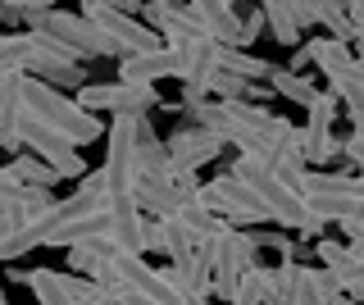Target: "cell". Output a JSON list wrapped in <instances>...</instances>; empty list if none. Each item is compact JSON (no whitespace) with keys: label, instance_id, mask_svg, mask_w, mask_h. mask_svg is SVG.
<instances>
[{"label":"cell","instance_id":"cell-29","mask_svg":"<svg viewBox=\"0 0 364 305\" xmlns=\"http://www.w3.org/2000/svg\"><path fill=\"white\" fill-rule=\"evenodd\" d=\"M341 155H346L350 164H360V168H364V132H350V137L341 141Z\"/></svg>","mask_w":364,"mask_h":305},{"label":"cell","instance_id":"cell-34","mask_svg":"<svg viewBox=\"0 0 364 305\" xmlns=\"http://www.w3.org/2000/svg\"><path fill=\"white\" fill-rule=\"evenodd\" d=\"M264 305H287V301H264Z\"/></svg>","mask_w":364,"mask_h":305},{"label":"cell","instance_id":"cell-17","mask_svg":"<svg viewBox=\"0 0 364 305\" xmlns=\"http://www.w3.org/2000/svg\"><path fill=\"white\" fill-rule=\"evenodd\" d=\"M136 173L146 178H173V155H168V141H159V132L151 128V119L136 114Z\"/></svg>","mask_w":364,"mask_h":305},{"label":"cell","instance_id":"cell-8","mask_svg":"<svg viewBox=\"0 0 364 305\" xmlns=\"http://www.w3.org/2000/svg\"><path fill=\"white\" fill-rule=\"evenodd\" d=\"M105 191L109 196H128L136 191V114H114L109 123V146H105Z\"/></svg>","mask_w":364,"mask_h":305},{"label":"cell","instance_id":"cell-19","mask_svg":"<svg viewBox=\"0 0 364 305\" xmlns=\"http://www.w3.org/2000/svg\"><path fill=\"white\" fill-rule=\"evenodd\" d=\"M136 200H141L146 214H155V219H173V214L187 205L182 200V191L173 187V178H136Z\"/></svg>","mask_w":364,"mask_h":305},{"label":"cell","instance_id":"cell-4","mask_svg":"<svg viewBox=\"0 0 364 305\" xmlns=\"http://www.w3.org/2000/svg\"><path fill=\"white\" fill-rule=\"evenodd\" d=\"M205 246H210V264H214L210 291L219 301H232V291L242 287L246 274L255 269V251H259L255 228H228L223 237H214V242H205Z\"/></svg>","mask_w":364,"mask_h":305},{"label":"cell","instance_id":"cell-10","mask_svg":"<svg viewBox=\"0 0 364 305\" xmlns=\"http://www.w3.org/2000/svg\"><path fill=\"white\" fill-rule=\"evenodd\" d=\"M310 119H305V160H310V168H323L333 155H341V141L333 137V123H337V109H341V96L333 92V87H318V96L310 100Z\"/></svg>","mask_w":364,"mask_h":305},{"label":"cell","instance_id":"cell-18","mask_svg":"<svg viewBox=\"0 0 364 305\" xmlns=\"http://www.w3.org/2000/svg\"><path fill=\"white\" fill-rule=\"evenodd\" d=\"M18 183L55 187V183H64V173H60L50 160H46V155H37V151H18V155H9L5 168H0V187H18Z\"/></svg>","mask_w":364,"mask_h":305},{"label":"cell","instance_id":"cell-7","mask_svg":"<svg viewBox=\"0 0 364 305\" xmlns=\"http://www.w3.org/2000/svg\"><path fill=\"white\" fill-rule=\"evenodd\" d=\"M23 146H28V151H37V155H46V160H50L55 168H60L64 178H87L91 168H87V160L82 155H77V137H68L64 128H55V123H46L41 114H23Z\"/></svg>","mask_w":364,"mask_h":305},{"label":"cell","instance_id":"cell-27","mask_svg":"<svg viewBox=\"0 0 364 305\" xmlns=\"http://www.w3.org/2000/svg\"><path fill=\"white\" fill-rule=\"evenodd\" d=\"M296 305H333L323 296V287H318V269H310V264L296 269Z\"/></svg>","mask_w":364,"mask_h":305},{"label":"cell","instance_id":"cell-25","mask_svg":"<svg viewBox=\"0 0 364 305\" xmlns=\"http://www.w3.org/2000/svg\"><path fill=\"white\" fill-rule=\"evenodd\" d=\"M305 200H310V210L323 223H341L360 210V196H337V191H314V196H305Z\"/></svg>","mask_w":364,"mask_h":305},{"label":"cell","instance_id":"cell-12","mask_svg":"<svg viewBox=\"0 0 364 305\" xmlns=\"http://www.w3.org/2000/svg\"><path fill=\"white\" fill-rule=\"evenodd\" d=\"M223 146H228L223 132L205 128V123H191V128H178L168 137V155H173V168H200V164L219 160Z\"/></svg>","mask_w":364,"mask_h":305},{"label":"cell","instance_id":"cell-20","mask_svg":"<svg viewBox=\"0 0 364 305\" xmlns=\"http://www.w3.org/2000/svg\"><path fill=\"white\" fill-rule=\"evenodd\" d=\"M173 219H178V223H182V228H187L191 237H196L200 246H205V242H214V237H223L228 228H232V223H228V219H223V214L214 210V205H205V200H187V205H182V210L173 214Z\"/></svg>","mask_w":364,"mask_h":305},{"label":"cell","instance_id":"cell-15","mask_svg":"<svg viewBox=\"0 0 364 305\" xmlns=\"http://www.w3.org/2000/svg\"><path fill=\"white\" fill-rule=\"evenodd\" d=\"M191 14L223 46H242V9H237V0H191Z\"/></svg>","mask_w":364,"mask_h":305},{"label":"cell","instance_id":"cell-32","mask_svg":"<svg viewBox=\"0 0 364 305\" xmlns=\"http://www.w3.org/2000/svg\"><path fill=\"white\" fill-rule=\"evenodd\" d=\"M91 305H119V301H114V296H100V301H91Z\"/></svg>","mask_w":364,"mask_h":305},{"label":"cell","instance_id":"cell-33","mask_svg":"<svg viewBox=\"0 0 364 305\" xmlns=\"http://www.w3.org/2000/svg\"><path fill=\"white\" fill-rule=\"evenodd\" d=\"M360 214H364V187H360Z\"/></svg>","mask_w":364,"mask_h":305},{"label":"cell","instance_id":"cell-28","mask_svg":"<svg viewBox=\"0 0 364 305\" xmlns=\"http://www.w3.org/2000/svg\"><path fill=\"white\" fill-rule=\"evenodd\" d=\"M228 305H264V291H259V282L246 274V282L232 291V301H228Z\"/></svg>","mask_w":364,"mask_h":305},{"label":"cell","instance_id":"cell-22","mask_svg":"<svg viewBox=\"0 0 364 305\" xmlns=\"http://www.w3.org/2000/svg\"><path fill=\"white\" fill-rule=\"evenodd\" d=\"M219 69L242 73V77H250V82H269V73L278 69V64H269V60H259V55H250L246 46H219Z\"/></svg>","mask_w":364,"mask_h":305},{"label":"cell","instance_id":"cell-26","mask_svg":"<svg viewBox=\"0 0 364 305\" xmlns=\"http://www.w3.org/2000/svg\"><path fill=\"white\" fill-rule=\"evenodd\" d=\"M250 87H255L250 77L219 69V73H214V82H210V96H214V100H242V96H250Z\"/></svg>","mask_w":364,"mask_h":305},{"label":"cell","instance_id":"cell-6","mask_svg":"<svg viewBox=\"0 0 364 305\" xmlns=\"http://www.w3.org/2000/svg\"><path fill=\"white\" fill-rule=\"evenodd\" d=\"M200 200L219 210L223 219L232 223V228H259L264 219H273L269 205L259 200V191L250 187L246 178H237L232 168H228V173H219L214 183H205V196H200Z\"/></svg>","mask_w":364,"mask_h":305},{"label":"cell","instance_id":"cell-16","mask_svg":"<svg viewBox=\"0 0 364 305\" xmlns=\"http://www.w3.org/2000/svg\"><path fill=\"white\" fill-rule=\"evenodd\" d=\"M32 41H37V37H32ZM28 73L41 77V82H50V87H60V92H82V87H87L82 60H64V55H50V50H41V46H37V55H32Z\"/></svg>","mask_w":364,"mask_h":305},{"label":"cell","instance_id":"cell-9","mask_svg":"<svg viewBox=\"0 0 364 305\" xmlns=\"http://www.w3.org/2000/svg\"><path fill=\"white\" fill-rule=\"evenodd\" d=\"M82 14L96 18V23L105 28L114 41H119V46H123V60H128V55H141V50H159V46H164V41H159L164 32H159V28L141 23L136 14H123V9L100 5V0H82Z\"/></svg>","mask_w":364,"mask_h":305},{"label":"cell","instance_id":"cell-21","mask_svg":"<svg viewBox=\"0 0 364 305\" xmlns=\"http://www.w3.org/2000/svg\"><path fill=\"white\" fill-rule=\"evenodd\" d=\"M109 228H114V219H109V205H105V210L82 214V219H68L64 228L50 237V246L68 251V246H82V242H96V237H109Z\"/></svg>","mask_w":364,"mask_h":305},{"label":"cell","instance_id":"cell-24","mask_svg":"<svg viewBox=\"0 0 364 305\" xmlns=\"http://www.w3.org/2000/svg\"><path fill=\"white\" fill-rule=\"evenodd\" d=\"M269 87H273L282 100H291V105H310V100L318 96V87L310 82V77H301L296 69H282V64L269 73Z\"/></svg>","mask_w":364,"mask_h":305},{"label":"cell","instance_id":"cell-35","mask_svg":"<svg viewBox=\"0 0 364 305\" xmlns=\"http://www.w3.org/2000/svg\"><path fill=\"white\" fill-rule=\"evenodd\" d=\"M0 305H9V301H0Z\"/></svg>","mask_w":364,"mask_h":305},{"label":"cell","instance_id":"cell-3","mask_svg":"<svg viewBox=\"0 0 364 305\" xmlns=\"http://www.w3.org/2000/svg\"><path fill=\"white\" fill-rule=\"evenodd\" d=\"M28 32H46V37L68 41L82 60H123V46L109 37L96 18L87 14H64V9H41V14H28Z\"/></svg>","mask_w":364,"mask_h":305},{"label":"cell","instance_id":"cell-14","mask_svg":"<svg viewBox=\"0 0 364 305\" xmlns=\"http://www.w3.org/2000/svg\"><path fill=\"white\" fill-rule=\"evenodd\" d=\"M119 77H123V82H136V87H155L159 77H182V55L173 46L128 55V60L119 64Z\"/></svg>","mask_w":364,"mask_h":305},{"label":"cell","instance_id":"cell-2","mask_svg":"<svg viewBox=\"0 0 364 305\" xmlns=\"http://www.w3.org/2000/svg\"><path fill=\"white\" fill-rule=\"evenodd\" d=\"M23 100H28V109L32 114H41L46 123H55V128H64L68 137H77V141H96V137H105V123L96 119V109H87L77 96H64L60 87H50V82H41V77H23Z\"/></svg>","mask_w":364,"mask_h":305},{"label":"cell","instance_id":"cell-31","mask_svg":"<svg viewBox=\"0 0 364 305\" xmlns=\"http://www.w3.org/2000/svg\"><path fill=\"white\" fill-rule=\"evenodd\" d=\"M346 14L350 23H364V0H346Z\"/></svg>","mask_w":364,"mask_h":305},{"label":"cell","instance_id":"cell-13","mask_svg":"<svg viewBox=\"0 0 364 305\" xmlns=\"http://www.w3.org/2000/svg\"><path fill=\"white\" fill-rule=\"evenodd\" d=\"M109 242L119 246V251H146V232H151V219H146L141 200H136V191L128 196H109Z\"/></svg>","mask_w":364,"mask_h":305},{"label":"cell","instance_id":"cell-5","mask_svg":"<svg viewBox=\"0 0 364 305\" xmlns=\"http://www.w3.org/2000/svg\"><path fill=\"white\" fill-rule=\"evenodd\" d=\"M9 282L32 287L37 305H91V301L109 296L96 278H87V274H55V269H14L9 264Z\"/></svg>","mask_w":364,"mask_h":305},{"label":"cell","instance_id":"cell-11","mask_svg":"<svg viewBox=\"0 0 364 305\" xmlns=\"http://www.w3.org/2000/svg\"><path fill=\"white\" fill-rule=\"evenodd\" d=\"M87 109H109V114H146V109H159V87H136V82H87L77 92Z\"/></svg>","mask_w":364,"mask_h":305},{"label":"cell","instance_id":"cell-1","mask_svg":"<svg viewBox=\"0 0 364 305\" xmlns=\"http://www.w3.org/2000/svg\"><path fill=\"white\" fill-rule=\"evenodd\" d=\"M228 168H232L237 178H246V183L259 191V200L269 205L273 223L291 228L296 237H305V242H318V237H323L328 223H323V219H318V214L310 210L305 191H301V187H291V183H287V178H282L273 164H264V160H255V155H246V151H242V155H237V160L228 164Z\"/></svg>","mask_w":364,"mask_h":305},{"label":"cell","instance_id":"cell-23","mask_svg":"<svg viewBox=\"0 0 364 305\" xmlns=\"http://www.w3.org/2000/svg\"><path fill=\"white\" fill-rule=\"evenodd\" d=\"M264 5V14H269V32H273V41L278 46H296L301 41V23H296V9L287 5V0H259Z\"/></svg>","mask_w":364,"mask_h":305},{"label":"cell","instance_id":"cell-30","mask_svg":"<svg viewBox=\"0 0 364 305\" xmlns=\"http://www.w3.org/2000/svg\"><path fill=\"white\" fill-rule=\"evenodd\" d=\"M0 5H14L23 14H41V9H55V0H0Z\"/></svg>","mask_w":364,"mask_h":305}]
</instances>
